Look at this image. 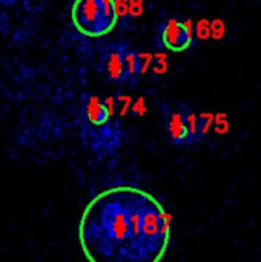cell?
Here are the masks:
<instances>
[{"label": "cell", "mask_w": 261, "mask_h": 262, "mask_svg": "<svg viewBox=\"0 0 261 262\" xmlns=\"http://www.w3.org/2000/svg\"><path fill=\"white\" fill-rule=\"evenodd\" d=\"M162 43L171 52H183L192 45V31L188 23L169 18L160 26Z\"/></svg>", "instance_id": "obj_5"}, {"label": "cell", "mask_w": 261, "mask_h": 262, "mask_svg": "<svg viewBox=\"0 0 261 262\" xmlns=\"http://www.w3.org/2000/svg\"><path fill=\"white\" fill-rule=\"evenodd\" d=\"M165 129L169 141L177 147H191L203 141L208 132L205 117L185 103L165 104Z\"/></svg>", "instance_id": "obj_2"}, {"label": "cell", "mask_w": 261, "mask_h": 262, "mask_svg": "<svg viewBox=\"0 0 261 262\" xmlns=\"http://www.w3.org/2000/svg\"><path fill=\"white\" fill-rule=\"evenodd\" d=\"M86 117L92 126H105L109 121L111 112L106 103H103L98 97H89L85 106Z\"/></svg>", "instance_id": "obj_6"}, {"label": "cell", "mask_w": 261, "mask_h": 262, "mask_svg": "<svg viewBox=\"0 0 261 262\" xmlns=\"http://www.w3.org/2000/svg\"><path fill=\"white\" fill-rule=\"evenodd\" d=\"M105 72L112 83H129L142 72V57L125 43L112 46L103 60Z\"/></svg>", "instance_id": "obj_4"}, {"label": "cell", "mask_w": 261, "mask_h": 262, "mask_svg": "<svg viewBox=\"0 0 261 262\" xmlns=\"http://www.w3.org/2000/svg\"><path fill=\"white\" fill-rule=\"evenodd\" d=\"M78 239L92 262H157L168 250L171 221L151 193L120 186L98 193L86 206Z\"/></svg>", "instance_id": "obj_1"}, {"label": "cell", "mask_w": 261, "mask_h": 262, "mask_svg": "<svg viewBox=\"0 0 261 262\" xmlns=\"http://www.w3.org/2000/svg\"><path fill=\"white\" fill-rule=\"evenodd\" d=\"M71 18L78 32L92 38L103 37L117 25V5L114 0H75Z\"/></svg>", "instance_id": "obj_3"}]
</instances>
